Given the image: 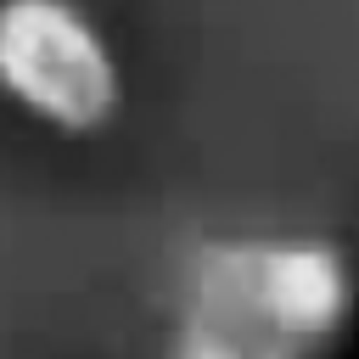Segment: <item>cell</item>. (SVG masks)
<instances>
[{
  "label": "cell",
  "instance_id": "6da1fadb",
  "mask_svg": "<svg viewBox=\"0 0 359 359\" xmlns=\"http://www.w3.org/2000/svg\"><path fill=\"white\" fill-rule=\"evenodd\" d=\"M185 303L252 320L314 359H337L359 314V275L353 258L320 236L208 241L191 258Z\"/></svg>",
  "mask_w": 359,
  "mask_h": 359
},
{
  "label": "cell",
  "instance_id": "7a4b0ae2",
  "mask_svg": "<svg viewBox=\"0 0 359 359\" xmlns=\"http://www.w3.org/2000/svg\"><path fill=\"white\" fill-rule=\"evenodd\" d=\"M0 95L56 135H95L123 107V67L73 0H0Z\"/></svg>",
  "mask_w": 359,
  "mask_h": 359
},
{
  "label": "cell",
  "instance_id": "3957f363",
  "mask_svg": "<svg viewBox=\"0 0 359 359\" xmlns=\"http://www.w3.org/2000/svg\"><path fill=\"white\" fill-rule=\"evenodd\" d=\"M168 359H314V353H303V348L269 337V331L252 325V320H236V314L185 303Z\"/></svg>",
  "mask_w": 359,
  "mask_h": 359
}]
</instances>
